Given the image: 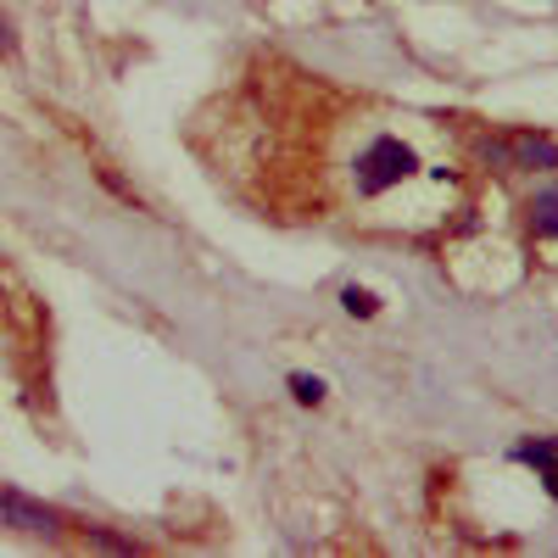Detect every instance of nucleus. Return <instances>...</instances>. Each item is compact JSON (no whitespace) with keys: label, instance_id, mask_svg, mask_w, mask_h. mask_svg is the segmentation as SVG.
<instances>
[{"label":"nucleus","instance_id":"nucleus-3","mask_svg":"<svg viewBox=\"0 0 558 558\" xmlns=\"http://www.w3.org/2000/svg\"><path fill=\"white\" fill-rule=\"evenodd\" d=\"M0 525H12V531H28V536H57V531H62V520L51 514V508L28 502L23 492H0Z\"/></svg>","mask_w":558,"mask_h":558},{"label":"nucleus","instance_id":"nucleus-8","mask_svg":"<svg viewBox=\"0 0 558 558\" xmlns=\"http://www.w3.org/2000/svg\"><path fill=\"white\" fill-rule=\"evenodd\" d=\"M0 51H12V28H7V17H0Z\"/></svg>","mask_w":558,"mask_h":558},{"label":"nucleus","instance_id":"nucleus-1","mask_svg":"<svg viewBox=\"0 0 558 558\" xmlns=\"http://www.w3.org/2000/svg\"><path fill=\"white\" fill-rule=\"evenodd\" d=\"M408 173H418L413 146L397 140V134H375L368 151L357 157V196H380V191H391V184H402Z\"/></svg>","mask_w":558,"mask_h":558},{"label":"nucleus","instance_id":"nucleus-6","mask_svg":"<svg viewBox=\"0 0 558 558\" xmlns=\"http://www.w3.org/2000/svg\"><path fill=\"white\" fill-rule=\"evenodd\" d=\"M341 307H347L352 318H375V313H380L375 291H363V286H347V291H341Z\"/></svg>","mask_w":558,"mask_h":558},{"label":"nucleus","instance_id":"nucleus-7","mask_svg":"<svg viewBox=\"0 0 558 558\" xmlns=\"http://www.w3.org/2000/svg\"><path fill=\"white\" fill-rule=\"evenodd\" d=\"M324 391H330V386H324L318 375H291V397H296L302 408H318V402H324Z\"/></svg>","mask_w":558,"mask_h":558},{"label":"nucleus","instance_id":"nucleus-2","mask_svg":"<svg viewBox=\"0 0 558 558\" xmlns=\"http://www.w3.org/2000/svg\"><path fill=\"white\" fill-rule=\"evenodd\" d=\"M486 162H502V168H558V146H553V140L547 134H531V129H520V134H508V140H486Z\"/></svg>","mask_w":558,"mask_h":558},{"label":"nucleus","instance_id":"nucleus-5","mask_svg":"<svg viewBox=\"0 0 558 558\" xmlns=\"http://www.w3.org/2000/svg\"><path fill=\"white\" fill-rule=\"evenodd\" d=\"M531 229H536V235H547V241H558V184L531 202Z\"/></svg>","mask_w":558,"mask_h":558},{"label":"nucleus","instance_id":"nucleus-4","mask_svg":"<svg viewBox=\"0 0 558 558\" xmlns=\"http://www.w3.org/2000/svg\"><path fill=\"white\" fill-rule=\"evenodd\" d=\"M514 458H520V463H531V470L542 475V486H547V497L558 502V436L520 441V447H514Z\"/></svg>","mask_w":558,"mask_h":558}]
</instances>
